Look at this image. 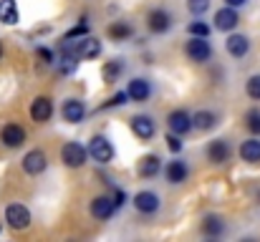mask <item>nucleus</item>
Returning <instances> with one entry per match:
<instances>
[{"label": "nucleus", "instance_id": "29", "mask_svg": "<svg viewBox=\"0 0 260 242\" xmlns=\"http://www.w3.org/2000/svg\"><path fill=\"white\" fill-rule=\"evenodd\" d=\"M245 93L253 98V101H260V74H253L248 83H245Z\"/></svg>", "mask_w": 260, "mask_h": 242}, {"label": "nucleus", "instance_id": "2", "mask_svg": "<svg viewBox=\"0 0 260 242\" xmlns=\"http://www.w3.org/2000/svg\"><path fill=\"white\" fill-rule=\"evenodd\" d=\"M30 220H33V217H30V210H28L25 204L13 202V204L5 207V222H8L10 230H15V232L28 230V227H30Z\"/></svg>", "mask_w": 260, "mask_h": 242}, {"label": "nucleus", "instance_id": "21", "mask_svg": "<svg viewBox=\"0 0 260 242\" xmlns=\"http://www.w3.org/2000/svg\"><path fill=\"white\" fill-rule=\"evenodd\" d=\"M106 36H109V41L121 43V41H129V38L134 36V28H132V23H126V20H114V23H109Z\"/></svg>", "mask_w": 260, "mask_h": 242}, {"label": "nucleus", "instance_id": "11", "mask_svg": "<svg viewBox=\"0 0 260 242\" xmlns=\"http://www.w3.org/2000/svg\"><path fill=\"white\" fill-rule=\"evenodd\" d=\"M205 154H207V161H210V164H217V166H220V164L230 161L233 149H230V142H228V139H212V142L207 144Z\"/></svg>", "mask_w": 260, "mask_h": 242}, {"label": "nucleus", "instance_id": "23", "mask_svg": "<svg viewBox=\"0 0 260 242\" xmlns=\"http://www.w3.org/2000/svg\"><path fill=\"white\" fill-rule=\"evenodd\" d=\"M162 171V161L157 154H144L142 159H139V166H137V174L139 177H144V179H152V177H157Z\"/></svg>", "mask_w": 260, "mask_h": 242}, {"label": "nucleus", "instance_id": "17", "mask_svg": "<svg viewBox=\"0 0 260 242\" xmlns=\"http://www.w3.org/2000/svg\"><path fill=\"white\" fill-rule=\"evenodd\" d=\"M61 116H63V121H69V124H81L84 116H86L84 101H79V98H66V101H63V109H61Z\"/></svg>", "mask_w": 260, "mask_h": 242}, {"label": "nucleus", "instance_id": "16", "mask_svg": "<svg viewBox=\"0 0 260 242\" xmlns=\"http://www.w3.org/2000/svg\"><path fill=\"white\" fill-rule=\"evenodd\" d=\"M165 177H167L170 184H184L187 177H189V166H187V161L179 159V157L172 159V161H167V166H165Z\"/></svg>", "mask_w": 260, "mask_h": 242}, {"label": "nucleus", "instance_id": "10", "mask_svg": "<svg viewBox=\"0 0 260 242\" xmlns=\"http://www.w3.org/2000/svg\"><path fill=\"white\" fill-rule=\"evenodd\" d=\"M132 204H134V210H137L139 215H154V212L159 210L162 202H159V194H157V192H152V189H142V192L134 194Z\"/></svg>", "mask_w": 260, "mask_h": 242}, {"label": "nucleus", "instance_id": "30", "mask_svg": "<svg viewBox=\"0 0 260 242\" xmlns=\"http://www.w3.org/2000/svg\"><path fill=\"white\" fill-rule=\"evenodd\" d=\"M187 10L200 18V15H205L210 10V0H187Z\"/></svg>", "mask_w": 260, "mask_h": 242}, {"label": "nucleus", "instance_id": "19", "mask_svg": "<svg viewBox=\"0 0 260 242\" xmlns=\"http://www.w3.org/2000/svg\"><path fill=\"white\" fill-rule=\"evenodd\" d=\"M217 121H220V116L210 109H200V111L192 114V124H194L197 131H212L217 126Z\"/></svg>", "mask_w": 260, "mask_h": 242}, {"label": "nucleus", "instance_id": "8", "mask_svg": "<svg viewBox=\"0 0 260 242\" xmlns=\"http://www.w3.org/2000/svg\"><path fill=\"white\" fill-rule=\"evenodd\" d=\"M167 129L174 131V134H179V136H187V134L194 129L192 114L184 111V109H174V111H170V116H167Z\"/></svg>", "mask_w": 260, "mask_h": 242}, {"label": "nucleus", "instance_id": "12", "mask_svg": "<svg viewBox=\"0 0 260 242\" xmlns=\"http://www.w3.org/2000/svg\"><path fill=\"white\" fill-rule=\"evenodd\" d=\"M25 129L20 126V124H5L3 129H0V142H3V147H8V149H20L23 144H25Z\"/></svg>", "mask_w": 260, "mask_h": 242}, {"label": "nucleus", "instance_id": "4", "mask_svg": "<svg viewBox=\"0 0 260 242\" xmlns=\"http://www.w3.org/2000/svg\"><path fill=\"white\" fill-rule=\"evenodd\" d=\"M116 210H119V207H116V202H114V197H111V194H99V197H93V199H91V207H88L91 217H93V220H99V222L111 220Z\"/></svg>", "mask_w": 260, "mask_h": 242}, {"label": "nucleus", "instance_id": "6", "mask_svg": "<svg viewBox=\"0 0 260 242\" xmlns=\"http://www.w3.org/2000/svg\"><path fill=\"white\" fill-rule=\"evenodd\" d=\"M88 154H91V159L99 161V164H109V161L114 159V144L104 134H96L88 142Z\"/></svg>", "mask_w": 260, "mask_h": 242}, {"label": "nucleus", "instance_id": "36", "mask_svg": "<svg viewBox=\"0 0 260 242\" xmlns=\"http://www.w3.org/2000/svg\"><path fill=\"white\" fill-rule=\"evenodd\" d=\"M0 56H3V46H0Z\"/></svg>", "mask_w": 260, "mask_h": 242}, {"label": "nucleus", "instance_id": "22", "mask_svg": "<svg viewBox=\"0 0 260 242\" xmlns=\"http://www.w3.org/2000/svg\"><path fill=\"white\" fill-rule=\"evenodd\" d=\"M238 154H240V159L245 161V164H260V139L258 136L245 139V142L240 144Z\"/></svg>", "mask_w": 260, "mask_h": 242}, {"label": "nucleus", "instance_id": "32", "mask_svg": "<svg viewBox=\"0 0 260 242\" xmlns=\"http://www.w3.org/2000/svg\"><path fill=\"white\" fill-rule=\"evenodd\" d=\"M84 36H88V25L81 20V23H79V25H74V28H71V30H69L63 38H84Z\"/></svg>", "mask_w": 260, "mask_h": 242}, {"label": "nucleus", "instance_id": "25", "mask_svg": "<svg viewBox=\"0 0 260 242\" xmlns=\"http://www.w3.org/2000/svg\"><path fill=\"white\" fill-rule=\"evenodd\" d=\"M18 3L15 0H0V20L5 25H15L18 23Z\"/></svg>", "mask_w": 260, "mask_h": 242}, {"label": "nucleus", "instance_id": "24", "mask_svg": "<svg viewBox=\"0 0 260 242\" xmlns=\"http://www.w3.org/2000/svg\"><path fill=\"white\" fill-rule=\"evenodd\" d=\"M124 68H126V63H124L121 58H111V61H106V63H104V71H101L104 83H116V81L121 79Z\"/></svg>", "mask_w": 260, "mask_h": 242}, {"label": "nucleus", "instance_id": "5", "mask_svg": "<svg viewBox=\"0 0 260 242\" xmlns=\"http://www.w3.org/2000/svg\"><path fill=\"white\" fill-rule=\"evenodd\" d=\"M172 23H174L172 13L165 10V8H154V10L147 13V28H149V33H154V36H165V33H170Z\"/></svg>", "mask_w": 260, "mask_h": 242}, {"label": "nucleus", "instance_id": "26", "mask_svg": "<svg viewBox=\"0 0 260 242\" xmlns=\"http://www.w3.org/2000/svg\"><path fill=\"white\" fill-rule=\"evenodd\" d=\"M245 126L253 136H260V109H250L245 114Z\"/></svg>", "mask_w": 260, "mask_h": 242}, {"label": "nucleus", "instance_id": "28", "mask_svg": "<svg viewBox=\"0 0 260 242\" xmlns=\"http://www.w3.org/2000/svg\"><path fill=\"white\" fill-rule=\"evenodd\" d=\"M132 98H129V93L126 91H119V93H114L109 101H104L101 106H99V111H104V109H114V106H124V103H129Z\"/></svg>", "mask_w": 260, "mask_h": 242}, {"label": "nucleus", "instance_id": "35", "mask_svg": "<svg viewBox=\"0 0 260 242\" xmlns=\"http://www.w3.org/2000/svg\"><path fill=\"white\" fill-rule=\"evenodd\" d=\"M225 5H230V8H243V5H248V0H225Z\"/></svg>", "mask_w": 260, "mask_h": 242}, {"label": "nucleus", "instance_id": "7", "mask_svg": "<svg viewBox=\"0 0 260 242\" xmlns=\"http://www.w3.org/2000/svg\"><path fill=\"white\" fill-rule=\"evenodd\" d=\"M129 126H132L134 136L142 139V142H152L154 134H157V124H154V119H152L149 114H137V116H132V119H129Z\"/></svg>", "mask_w": 260, "mask_h": 242}, {"label": "nucleus", "instance_id": "33", "mask_svg": "<svg viewBox=\"0 0 260 242\" xmlns=\"http://www.w3.org/2000/svg\"><path fill=\"white\" fill-rule=\"evenodd\" d=\"M36 53H38V58L43 61V66H51V63H53V51H51V48L38 46V48H36Z\"/></svg>", "mask_w": 260, "mask_h": 242}, {"label": "nucleus", "instance_id": "3", "mask_svg": "<svg viewBox=\"0 0 260 242\" xmlns=\"http://www.w3.org/2000/svg\"><path fill=\"white\" fill-rule=\"evenodd\" d=\"M88 147L79 144V142H66L63 149H61V161L69 166V169H81L88 161Z\"/></svg>", "mask_w": 260, "mask_h": 242}, {"label": "nucleus", "instance_id": "14", "mask_svg": "<svg viewBox=\"0 0 260 242\" xmlns=\"http://www.w3.org/2000/svg\"><path fill=\"white\" fill-rule=\"evenodd\" d=\"M51 116H53V101L48 96H36L30 103V119L36 124H46L51 121Z\"/></svg>", "mask_w": 260, "mask_h": 242}, {"label": "nucleus", "instance_id": "13", "mask_svg": "<svg viewBox=\"0 0 260 242\" xmlns=\"http://www.w3.org/2000/svg\"><path fill=\"white\" fill-rule=\"evenodd\" d=\"M48 169V157L43 149H30L25 157H23V171L30 174V177H38Z\"/></svg>", "mask_w": 260, "mask_h": 242}, {"label": "nucleus", "instance_id": "31", "mask_svg": "<svg viewBox=\"0 0 260 242\" xmlns=\"http://www.w3.org/2000/svg\"><path fill=\"white\" fill-rule=\"evenodd\" d=\"M184 136H179V134H174V131H170V136L165 139L167 142V149L172 152V154H179L182 149H184V142H182Z\"/></svg>", "mask_w": 260, "mask_h": 242}, {"label": "nucleus", "instance_id": "27", "mask_svg": "<svg viewBox=\"0 0 260 242\" xmlns=\"http://www.w3.org/2000/svg\"><path fill=\"white\" fill-rule=\"evenodd\" d=\"M187 33H189V36H200V38H210L212 28H210L205 20H192V23L187 25Z\"/></svg>", "mask_w": 260, "mask_h": 242}, {"label": "nucleus", "instance_id": "9", "mask_svg": "<svg viewBox=\"0 0 260 242\" xmlns=\"http://www.w3.org/2000/svg\"><path fill=\"white\" fill-rule=\"evenodd\" d=\"M238 23H240L238 8L225 5V8H220V10L215 13V23H212V28L220 30V33H233V30L238 28Z\"/></svg>", "mask_w": 260, "mask_h": 242}, {"label": "nucleus", "instance_id": "15", "mask_svg": "<svg viewBox=\"0 0 260 242\" xmlns=\"http://www.w3.org/2000/svg\"><path fill=\"white\" fill-rule=\"evenodd\" d=\"M225 48L233 58H245L250 53V38L243 36V33H230L228 41H225Z\"/></svg>", "mask_w": 260, "mask_h": 242}, {"label": "nucleus", "instance_id": "34", "mask_svg": "<svg viewBox=\"0 0 260 242\" xmlns=\"http://www.w3.org/2000/svg\"><path fill=\"white\" fill-rule=\"evenodd\" d=\"M114 202H116V207H124L129 202V194L124 189H114Z\"/></svg>", "mask_w": 260, "mask_h": 242}, {"label": "nucleus", "instance_id": "1", "mask_svg": "<svg viewBox=\"0 0 260 242\" xmlns=\"http://www.w3.org/2000/svg\"><path fill=\"white\" fill-rule=\"evenodd\" d=\"M184 53L192 63H207L212 58V43L207 38H200V36H192L187 43H184Z\"/></svg>", "mask_w": 260, "mask_h": 242}, {"label": "nucleus", "instance_id": "18", "mask_svg": "<svg viewBox=\"0 0 260 242\" xmlns=\"http://www.w3.org/2000/svg\"><path fill=\"white\" fill-rule=\"evenodd\" d=\"M126 93H129V98H132L134 103H144V101H149V96H152V83L147 79H132L129 86H126Z\"/></svg>", "mask_w": 260, "mask_h": 242}, {"label": "nucleus", "instance_id": "20", "mask_svg": "<svg viewBox=\"0 0 260 242\" xmlns=\"http://www.w3.org/2000/svg\"><path fill=\"white\" fill-rule=\"evenodd\" d=\"M200 232L205 237H220L225 232V220L220 215H205L200 222Z\"/></svg>", "mask_w": 260, "mask_h": 242}]
</instances>
